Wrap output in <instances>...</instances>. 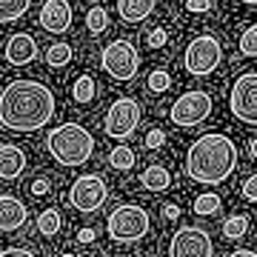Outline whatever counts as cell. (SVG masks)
Listing matches in <instances>:
<instances>
[{
  "mask_svg": "<svg viewBox=\"0 0 257 257\" xmlns=\"http://www.w3.org/2000/svg\"><path fill=\"white\" fill-rule=\"evenodd\" d=\"M55 117V94L37 80H12L0 94V123L9 132H40Z\"/></svg>",
  "mask_w": 257,
  "mask_h": 257,
  "instance_id": "1",
  "label": "cell"
},
{
  "mask_svg": "<svg viewBox=\"0 0 257 257\" xmlns=\"http://www.w3.org/2000/svg\"><path fill=\"white\" fill-rule=\"evenodd\" d=\"M237 169V146L220 132H206L192 143L186 155V175L197 183L214 186L234 175Z\"/></svg>",
  "mask_w": 257,
  "mask_h": 257,
  "instance_id": "2",
  "label": "cell"
},
{
  "mask_svg": "<svg viewBox=\"0 0 257 257\" xmlns=\"http://www.w3.org/2000/svg\"><path fill=\"white\" fill-rule=\"evenodd\" d=\"M46 149L60 166L74 169V166H83L92 157L94 138H92V132L83 128L80 123H63V126H57L49 132Z\"/></svg>",
  "mask_w": 257,
  "mask_h": 257,
  "instance_id": "3",
  "label": "cell"
},
{
  "mask_svg": "<svg viewBox=\"0 0 257 257\" xmlns=\"http://www.w3.org/2000/svg\"><path fill=\"white\" fill-rule=\"evenodd\" d=\"M149 211L138 203H123L117 209L109 214V220H106V231H109V237L114 243H138L149 234Z\"/></svg>",
  "mask_w": 257,
  "mask_h": 257,
  "instance_id": "4",
  "label": "cell"
},
{
  "mask_svg": "<svg viewBox=\"0 0 257 257\" xmlns=\"http://www.w3.org/2000/svg\"><path fill=\"white\" fill-rule=\"evenodd\" d=\"M223 60V46L220 40L214 35H200L194 37L192 43L186 46V55H183V63H186V72L189 74H197V77H206L211 74Z\"/></svg>",
  "mask_w": 257,
  "mask_h": 257,
  "instance_id": "5",
  "label": "cell"
},
{
  "mask_svg": "<svg viewBox=\"0 0 257 257\" xmlns=\"http://www.w3.org/2000/svg\"><path fill=\"white\" fill-rule=\"evenodd\" d=\"M140 126V106L138 100L132 97H117V100L109 106L106 111V120H103V132L114 140H126L132 138Z\"/></svg>",
  "mask_w": 257,
  "mask_h": 257,
  "instance_id": "6",
  "label": "cell"
},
{
  "mask_svg": "<svg viewBox=\"0 0 257 257\" xmlns=\"http://www.w3.org/2000/svg\"><path fill=\"white\" fill-rule=\"evenodd\" d=\"M138 66H140V57H138V49L132 46L128 40H111L109 46L103 49V69L109 77L114 80H132L138 74Z\"/></svg>",
  "mask_w": 257,
  "mask_h": 257,
  "instance_id": "7",
  "label": "cell"
},
{
  "mask_svg": "<svg viewBox=\"0 0 257 257\" xmlns=\"http://www.w3.org/2000/svg\"><path fill=\"white\" fill-rule=\"evenodd\" d=\"M172 123L180 128H192V126H200L203 120L211 114V97L200 89H192V92H183L180 97L175 100L172 106Z\"/></svg>",
  "mask_w": 257,
  "mask_h": 257,
  "instance_id": "8",
  "label": "cell"
},
{
  "mask_svg": "<svg viewBox=\"0 0 257 257\" xmlns=\"http://www.w3.org/2000/svg\"><path fill=\"white\" fill-rule=\"evenodd\" d=\"M229 106H231V114L240 123L257 126V72H246L234 80Z\"/></svg>",
  "mask_w": 257,
  "mask_h": 257,
  "instance_id": "9",
  "label": "cell"
},
{
  "mask_svg": "<svg viewBox=\"0 0 257 257\" xmlns=\"http://www.w3.org/2000/svg\"><path fill=\"white\" fill-rule=\"evenodd\" d=\"M106 197H109V189H106L100 175H83V177H77L72 183V189H69V203H72L77 211H83V214L97 211L103 203H106Z\"/></svg>",
  "mask_w": 257,
  "mask_h": 257,
  "instance_id": "10",
  "label": "cell"
},
{
  "mask_svg": "<svg viewBox=\"0 0 257 257\" xmlns=\"http://www.w3.org/2000/svg\"><path fill=\"white\" fill-rule=\"evenodd\" d=\"M169 254L172 257H211L214 254V246H211L209 231L194 229V226H183V229L175 231Z\"/></svg>",
  "mask_w": 257,
  "mask_h": 257,
  "instance_id": "11",
  "label": "cell"
},
{
  "mask_svg": "<svg viewBox=\"0 0 257 257\" xmlns=\"http://www.w3.org/2000/svg\"><path fill=\"white\" fill-rule=\"evenodd\" d=\"M40 26L46 29L49 35H63L66 29L72 26V6L69 0H46L40 6Z\"/></svg>",
  "mask_w": 257,
  "mask_h": 257,
  "instance_id": "12",
  "label": "cell"
},
{
  "mask_svg": "<svg viewBox=\"0 0 257 257\" xmlns=\"http://www.w3.org/2000/svg\"><path fill=\"white\" fill-rule=\"evenodd\" d=\"M37 57V40L29 32H18L6 43V63L12 66H29Z\"/></svg>",
  "mask_w": 257,
  "mask_h": 257,
  "instance_id": "13",
  "label": "cell"
},
{
  "mask_svg": "<svg viewBox=\"0 0 257 257\" xmlns=\"http://www.w3.org/2000/svg\"><path fill=\"white\" fill-rule=\"evenodd\" d=\"M29 211L23 200H18L15 194H0V229L3 231H18L26 223Z\"/></svg>",
  "mask_w": 257,
  "mask_h": 257,
  "instance_id": "14",
  "label": "cell"
},
{
  "mask_svg": "<svg viewBox=\"0 0 257 257\" xmlns=\"http://www.w3.org/2000/svg\"><path fill=\"white\" fill-rule=\"evenodd\" d=\"M26 169V155L20 146H12V143H3L0 146V177L3 180H15V177L23 175Z\"/></svg>",
  "mask_w": 257,
  "mask_h": 257,
  "instance_id": "15",
  "label": "cell"
},
{
  "mask_svg": "<svg viewBox=\"0 0 257 257\" xmlns=\"http://www.w3.org/2000/svg\"><path fill=\"white\" fill-rule=\"evenodd\" d=\"M157 0H117V15L123 23H140L155 12Z\"/></svg>",
  "mask_w": 257,
  "mask_h": 257,
  "instance_id": "16",
  "label": "cell"
},
{
  "mask_svg": "<svg viewBox=\"0 0 257 257\" xmlns=\"http://www.w3.org/2000/svg\"><path fill=\"white\" fill-rule=\"evenodd\" d=\"M140 183L146 186L149 192H166L172 186V175H169V169H163V166H149V169H143V175H140Z\"/></svg>",
  "mask_w": 257,
  "mask_h": 257,
  "instance_id": "17",
  "label": "cell"
},
{
  "mask_svg": "<svg viewBox=\"0 0 257 257\" xmlns=\"http://www.w3.org/2000/svg\"><path fill=\"white\" fill-rule=\"evenodd\" d=\"M60 229H63V214L57 209H43L37 214V231L43 237H55Z\"/></svg>",
  "mask_w": 257,
  "mask_h": 257,
  "instance_id": "18",
  "label": "cell"
},
{
  "mask_svg": "<svg viewBox=\"0 0 257 257\" xmlns=\"http://www.w3.org/2000/svg\"><path fill=\"white\" fill-rule=\"evenodd\" d=\"M29 9H32V0H0V20L3 23L20 20Z\"/></svg>",
  "mask_w": 257,
  "mask_h": 257,
  "instance_id": "19",
  "label": "cell"
},
{
  "mask_svg": "<svg viewBox=\"0 0 257 257\" xmlns=\"http://www.w3.org/2000/svg\"><path fill=\"white\" fill-rule=\"evenodd\" d=\"M72 46L69 43H63V40H57L55 46H49V52H46V63L52 66V69H63L69 60H72Z\"/></svg>",
  "mask_w": 257,
  "mask_h": 257,
  "instance_id": "20",
  "label": "cell"
},
{
  "mask_svg": "<svg viewBox=\"0 0 257 257\" xmlns=\"http://www.w3.org/2000/svg\"><path fill=\"white\" fill-rule=\"evenodd\" d=\"M86 26L92 35H103L106 26H109V12L103 9V6H92V9L86 12Z\"/></svg>",
  "mask_w": 257,
  "mask_h": 257,
  "instance_id": "21",
  "label": "cell"
},
{
  "mask_svg": "<svg viewBox=\"0 0 257 257\" xmlns=\"http://www.w3.org/2000/svg\"><path fill=\"white\" fill-rule=\"evenodd\" d=\"M109 163H111V169H117V172H128V169L135 166V152H132L128 146H117V149H111Z\"/></svg>",
  "mask_w": 257,
  "mask_h": 257,
  "instance_id": "22",
  "label": "cell"
},
{
  "mask_svg": "<svg viewBox=\"0 0 257 257\" xmlns=\"http://www.w3.org/2000/svg\"><path fill=\"white\" fill-rule=\"evenodd\" d=\"M72 94H74V100L77 103H92L94 100V80L89 77V74H80V77L74 80Z\"/></svg>",
  "mask_w": 257,
  "mask_h": 257,
  "instance_id": "23",
  "label": "cell"
},
{
  "mask_svg": "<svg viewBox=\"0 0 257 257\" xmlns=\"http://www.w3.org/2000/svg\"><path fill=\"white\" fill-rule=\"evenodd\" d=\"M246 229H248V217L246 214H231L229 220L223 223V234L229 240H240L243 234H246Z\"/></svg>",
  "mask_w": 257,
  "mask_h": 257,
  "instance_id": "24",
  "label": "cell"
},
{
  "mask_svg": "<svg viewBox=\"0 0 257 257\" xmlns=\"http://www.w3.org/2000/svg\"><path fill=\"white\" fill-rule=\"evenodd\" d=\"M217 211H220V197L217 194H200V197H194V214L209 217V214H217Z\"/></svg>",
  "mask_w": 257,
  "mask_h": 257,
  "instance_id": "25",
  "label": "cell"
},
{
  "mask_svg": "<svg viewBox=\"0 0 257 257\" xmlns=\"http://www.w3.org/2000/svg\"><path fill=\"white\" fill-rule=\"evenodd\" d=\"M240 55L257 57V23H251V26L240 35Z\"/></svg>",
  "mask_w": 257,
  "mask_h": 257,
  "instance_id": "26",
  "label": "cell"
},
{
  "mask_svg": "<svg viewBox=\"0 0 257 257\" xmlns=\"http://www.w3.org/2000/svg\"><path fill=\"white\" fill-rule=\"evenodd\" d=\"M169 86H172V77H169V72L157 69V72L149 74V89H152V92H166Z\"/></svg>",
  "mask_w": 257,
  "mask_h": 257,
  "instance_id": "27",
  "label": "cell"
},
{
  "mask_svg": "<svg viewBox=\"0 0 257 257\" xmlns=\"http://www.w3.org/2000/svg\"><path fill=\"white\" fill-rule=\"evenodd\" d=\"M240 194H243V197H246V200L257 203V175L246 177V183L240 186Z\"/></svg>",
  "mask_w": 257,
  "mask_h": 257,
  "instance_id": "28",
  "label": "cell"
},
{
  "mask_svg": "<svg viewBox=\"0 0 257 257\" xmlns=\"http://www.w3.org/2000/svg\"><path fill=\"white\" fill-rule=\"evenodd\" d=\"M163 143H166V135H163V132L152 128V132L146 135V149H160Z\"/></svg>",
  "mask_w": 257,
  "mask_h": 257,
  "instance_id": "29",
  "label": "cell"
},
{
  "mask_svg": "<svg viewBox=\"0 0 257 257\" xmlns=\"http://www.w3.org/2000/svg\"><path fill=\"white\" fill-rule=\"evenodd\" d=\"M149 46H152V49L166 46V29H155V32L149 35Z\"/></svg>",
  "mask_w": 257,
  "mask_h": 257,
  "instance_id": "30",
  "label": "cell"
},
{
  "mask_svg": "<svg viewBox=\"0 0 257 257\" xmlns=\"http://www.w3.org/2000/svg\"><path fill=\"white\" fill-rule=\"evenodd\" d=\"M186 9L189 12H209L211 0H186Z\"/></svg>",
  "mask_w": 257,
  "mask_h": 257,
  "instance_id": "31",
  "label": "cell"
},
{
  "mask_svg": "<svg viewBox=\"0 0 257 257\" xmlns=\"http://www.w3.org/2000/svg\"><path fill=\"white\" fill-rule=\"evenodd\" d=\"M3 257H35V251H29V248H3Z\"/></svg>",
  "mask_w": 257,
  "mask_h": 257,
  "instance_id": "32",
  "label": "cell"
},
{
  "mask_svg": "<svg viewBox=\"0 0 257 257\" xmlns=\"http://www.w3.org/2000/svg\"><path fill=\"white\" fill-rule=\"evenodd\" d=\"M46 192H49V180L46 177H40V180L32 183V194H46Z\"/></svg>",
  "mask_w": 257,
  "mask_h": 257,
  "instance_id": "33",
  "label": "cell"
},
{
  "mask_svg": "<svg viewBox=\"0 0 257 257\" xmlns=\"http://www.w3.org/2000/svg\"><path fill=\"white\" fill-rule=\"evenodd\" d=\"M94 237H97V234H94V229H80V234H77V240H80V243H94Z\"/></svg>",
  "mask_w": 257,
  "mask_h": 257,
  "instance_id": "34",
  "label": "cell"
},
{
  "mask_svg": "<svg viewBox=\"0 0 257 257\" xmlns=\"http://www.w3.org/2000/svg\"><path fill=\"white\" fill-rule=\"evenodd\" d=\"M163 214H166V217H172V220H175V217H180V209H177L175 203H169V206L163 209Z\"/></svg>",
  "mask_w": 257,
  "mask_h": 257,
  "instance_id": "35",
  "label": "cell"
},
{
  "mask_svg": "<svg viewBox=\"0 0 257 257\" xmlns=\"http://www.w3.org/2000/svg\"><path fill=\"white\" fill-rule=\"evenodd\" d=\"M231 257H254V251H248V248H234Z\"/></svg>",
  "mask_w": 257,
  "mask_h": 257,
  "instance_id": "36",
  "label": "cell"
},
{
  "mask_svg": "<svg viewBox=\"0 0 257 257\" xmlns=\"http://www.w3.org/2000/svg\"><path fill=\"white\" fill-rule=\"evenodd\" d=\"M248 152H251V157H257V138L248 143Z\"/></svg>",
  "mask_w": 257,
  "mask_h": 257,
  "instance_id": "37",
  "label": "cell"
},
{
  "mask_svg": "<svg viewBox=\"0 0 257 257\" xmlns=\"http://www.w3.org/2000/svg\"><path fill=\"white\" fill-rule=\"evenodd\" d=\"M240 3H248V6H257V0H240Z\"/></svg>",
  "mask_w": 257,
  "mask_h": 257,
  "instance_id": "38",
  "label": "cell"
}]
</instances>
